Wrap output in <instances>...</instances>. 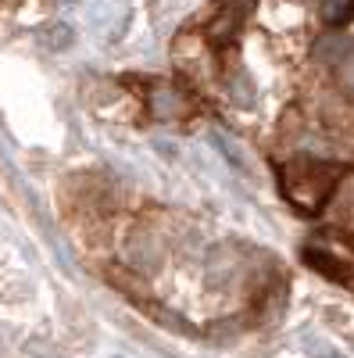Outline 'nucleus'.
Masks as SVG:
<instances>
[{
	"label": "nucleus",
	"mask_w": 354,
	"mask_h": 358,
	"mask_svg": "<svg viewBox=\"0 0 354 358\" xmlns=\"http://www.w3.org/2000/svg\"><path fill=\"white\" fill-rule=\"evenodd\" d=\"M151 115L158 118V122H172V118L183 115V97L175 94L172 86H158L151 90Z\"/></svg>",
	"instance_id": "7ed1b4c3"
},
{
	"label": "nucleus",
	"mask_w": 354,
	"mask_h": 358,
	"mask_svg": "<svg viewBox=\"0 0 354 358\" xmlns=\"http://www.w3.org/2000/svg\"><path fill=\"white\" fill-rule=\"evenodd\" d=\"M304 258L311 262V268H318V273H326L330 280H340V268H333V258H330V255H322V251L315 255V251H308Z\"/></svg>",
	"instance_id": "1a4fd4ad"
},
{
	"label": "nucleus",
	"mask_w": 354,
	"mask_h": 358,
	"mask_svg": "<svg viewBox=\"0 0 354 358\" xmlns=\"http://www.w3.org/2000/svg\"><path fill=\"white\" fill-rule=\"evenodd\" d=\"M347 54H354V43L347 36H326V40H318V47H315L318 62H337L340 65Z\"/></svg>",
	"instance_id": "423d86ee"
},
{
	"label": "nucleus",
	"mask_w": 354,
	"mask_h": 358,
	"mask_svg": "<svg viewBox=\"0 0 354 358\" xmlns=\"http://www.w3.org/2000/svg\"><path fill=\"white\" fill-rule=\"evenodd\" d=\"M337 76H340V86L354 94V54H347L344 62L337 65Z\"/></svg>",
	"instance_id": "9d476101"
},
{
	"label": "nucleus",
	"mask_w": 354,
	"mask_h": 358,
	"mask_svg": "<svg viewBox=\"0 0 354 358\" xmlns=\"http://www.w3.org/2000/svg\"><path fill=\"white\" fill-rule=\"evenodd\" d=\"M251 8H254V0H222L219 4V15H215V22H212V40L219 43V47H226L233 36H236V29H240V22L251 15Z\"/></svg>",
	"instance_id": "f03ea898"
},
{
	"label": "nucleus",
	"mask_w": 354,
	"mask_h": 358,
	"mask_svg": "<svg viewBox=\"0 0 354 358\" xmlns=\"http://www.w3.org/2000/svg\"><path fill=\"white\" fill-rule=\"evenodd\" d=\"M229 101L236 104V108H254V79L247 76V72H236L233 79H229Z\"/></svg>",
	"instance_id": "0eeeda50"
},
{
	"label": "nucleus",
	"mask_w": 354,
	"mask_h": 358,
	"mask_svg": "<svg viewBox=\"0 0 354 358\" xmlns=\"http://www.w3.org/2000/svg\"><path fill=\"white\" fill-rule=\"evenodd\" d=\"M161 255H165V248H161V241H158L151 229L129 233V241H126V262H129L133 268H140V273H154L158 262H161Z\"/></svg>",
	"instance_id": "f257e3e1"
},
{
	"label": "nucleus",
	"mask_w": 354,
	"mask_h": 358,
	"mask_svg": "<svg viewBox=\"0 0 354 358\" xmlns=\"http://www.w3.org/2000/svg\"><path fill=\"white\" fill-rule=\"evenodd\" d=\"M318 18L330 29H340L354 18V0H322L318 4Z\"/></svg>",
	"instance_id": "39448f33"
},
{
	"label": "nucleus",
	"mask_w": 354,
	"mask_h": 358,
	"mask_svg": "<svg viewBox=\"0 0 354 358\" xmlns=\"http://www.w3.org/2000/svg\"><path fill=\"white\" fill-rule=\"evenodd\" d=\"M40 43L47 50H68L75 43V33H72V25L68 22H50L40 29Z\"/></svg>",
	"instance_id": "20e7f679"
},
{
	"label": "nucleus",
	"mask_w": 354,
	"mask_h": 358,
	"mask_svg": "<svg viewBox=\"0 0 354 358\" xmlns=\"http://www.w3.org/2000/svg\"><path fill=\"white\" fill-rule=\"evenodd\" d=\"M212 140H215V147L222 151V158H226V162H229L236 172H240V176H247V162L240 158V151H236V147H233L229 140H222V136H212Z\"/></svg>",
	"instance_id": "6e6552de"
},
{
	"label": "nucleus",
	"mask_w": 354,
	"mask_h": 358,
	"mask_svg": "<svg viewBox=\"0 0 354 358\" xmlns=\"http://www.w3.org/2000/svg\"><path fill=\"white\" fill-rule=\"evenodd\" d=\"M315 358H340L337 351H315Z\"/></svg>",
	"instance_id": "9b49d317"
}]
</instances>
